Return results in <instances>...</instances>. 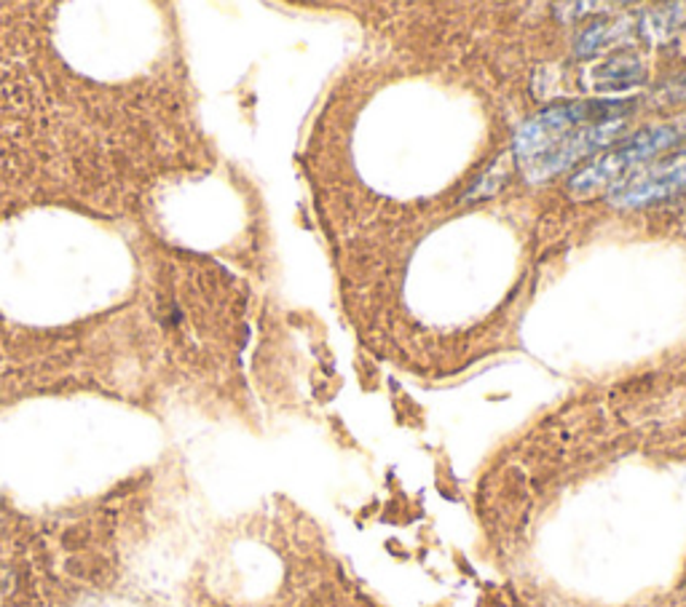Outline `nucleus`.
<instances>
[{
  "label": "nucleus",
  "instance_id": "20e7f679",
  "mask_svg": "<svg viewBox=\"0 0 686 607\" xmlns=\"http://www.w3.org/2000/svg\"><path fill=\"white\" fill-rule=\"evenodd\" d=\"M647 65L638 56H607L587 71V84L598 91H625L644 84Z\"/></svg>",
  "mask_w": 686,
  "mask_h": 607
},
{
  "label": "nucleus",
  "instance_id": "f257e3e1",
  "mask_svg": "<svg viewBox=\"0 0 686 607\" xmlns=\"http://www.w3.org/2000/svg\"><path fill=\"white\" fill-rule=\"evenodd\" d=\"M631 110L627 100L556 102L517 129L512 153L528 182L539 185L614 142Z\"/></svg>",
  "mask_w": 686,
  "mask_h": 607
},
{
  "label": "nucleus",
  "instance_id": "39448f33",
  "mask_svg": "<svg viewBox=\"0 0 686 607\" xmlns=\"http://www.w3.org/2000/svg\"><path fill=\"white\" fill-rule=\"evenodd\" d=\"M686 22V5L684 3H668L657 5L647 14L636 16L638 38L649 40V43H662V40L673 38Z\"/></svg>",
  "mask_w": 686,
  "mask_h": 607
},
{
  "label": "nucleus",
  "instance_id": "f03ea898",
  "mask_svg": "<svg viewBox=\"0 0 686 607\" xmlns=\"http://www.w3.org/2000/svg\"><path fill=\"white\" fill-rule=\"evenodd\" d=\"M682 137L684 135L678 124L644 126L636 135L627 137L625 142L614 144L609 153L598 155L590 166L576 172L572 182H569V190H572L574 199H590V195H598L601 190L616 188L636 166L647 164L651 159H660L662 153L676 148Z\"/></svg>",
  "mask_w": 686,
  "mask_h": 607
},
{
  "label": "nucleus",
  "instance_id": "423d86ee",
  "mask_svg": "<svg viewBox=\"0 0 686 607\" xmlns=\"http://www.w3.org/2000/svg\"><path fill=\"white\" fill-rule=\"evenodd\" d=\"M682 230H684V233H686V217L682 219Z\"/></svg>",
  "mask_w": 686,
  "mask_h": 607
},
{
  "label": "nucleus",
  "instance_id": "7ed1b4c3",
  "mask_svg": "<svg viewBox=\"0 0 686 607\" xmlns=\"http://www.w3.org/2000/svg\"><path fill=\"white\" fill-rule=\"evenodd\" d=\"M668 201H686V161L660 164L609 190V204L616 210H644Z\"/></svg>",
  "mask_w": 686,
  "mask_h": 607
}]
</instances>
